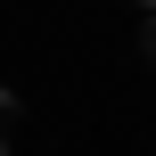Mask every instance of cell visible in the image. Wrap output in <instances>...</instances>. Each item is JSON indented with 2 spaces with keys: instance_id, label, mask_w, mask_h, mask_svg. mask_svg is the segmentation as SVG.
Wrapping results in <instances>:
<instances>
[{
  "instance_id": "7a4b0ae2",
  "label": "cell",
  "mask_w": 156,
  "mask_h": 156,
  "mask_svg": "<svg viewBox=\"0 0 156 156\" xmlns=\"http://www.w3.org/2000/svg\"><path fill=\"white\" fill-rule=\"evenodd\" d=\"M148 8H156V0H148Z\"/></svg>"
},
{
  "instance_id": "6da1fadb",
  "label": "cell",
  "mask_w": 156,
  "mask_h": 156,
  "mask_svg": "<svg viewBox=\"0 0 156 156\" xmlns=\"http://www.w3.org/2000/svg\"><path fill=\"white\" fill-rule=\"evenodd\" d=\"M0 156H8V140H0Z\"/></svg>"
}]
</instances>
